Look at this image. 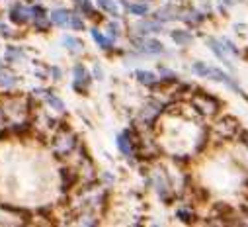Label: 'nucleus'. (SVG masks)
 Returning <instances> with one entry per match:
<instances>
[{"label": "nucleus", "instance_id": "nucleus-1", "mask_svg": "<svg viewBox=\"0 0 248 227\" xmlns=\"http://www.w3.org/2000/svg\"><path fill=\"white\" fill-rule=\"evenodd\" d=\"M194 73H196V75H200V77H205V79L219 81V82L227 84L229 88L236 90L240 96H244V98H246V94L242 92V88H238V86H236V82L229 79V75H225L223 71H219V69H215V67H207V65H203V63H196V65H194Z\"/></svg>", "mask_w": 248, "mask_h": 227}, {"label": "nucleus", "instance_id": "nucleus-2", "mask_svg": "<svg viewBox=\"0 0 248 227\" xmlns=\"http://www.w3.org/2000/svg\"><path fill=\"white\" fill-rule=\"evenodd\" d=\"M192 104H194V108H196L198 112L203 114V116H213V114H217V110H219V102H217L213 96L205 94V92L196 94L194 100H192Z\"/></svg>", "mask_w": 248, "mask_h": 227}, {"label": "nucleus", "instance_id": "nucleus-3", "mask_svg": "<svg viewBox=\"0 0 248 227\" xmlns=\"http://www.w3.org/2000/svg\"><path fill=\"white\" fill-rule=\"evenodd\" d=\"M73 147H75V135L71 131L57 135V141H55V153L57 155H67L73 151Z\"/></svg>", "mask_w": 248, "mask_h": 227}, {"label": "nucleus", "instance_id": "nucleus-4", "mask_svg": "<svg viewBox=\"0 0 248 227\" xmlns=\"http://www.w3.org/2000/svg\"><path fill=\"white\" fill-rule=\"evenodd\" d=\"M238 130V122L234 120V118H223L219 124H217V131L221 133V135H225V137H232L234 135V131Z\"/></svg>", "mask_w": 248, "mask_h": 227}, {"label": "nucleus", "instance_id": "nucleus-5", "mask_svg": "<svg viewBox=\"0 0 248 227\" xmlns=\"http://www.w3.org/2000/svg\"><path fill=\"white\" fill-rule=\"evenodd\" d=\"M73 86H75L78 92H82V90L88 86V73H86V69H84L82 65H77V67H75V81H73Z\"/></svg>", "mask_w": 248, "mask_h": 227}, {"label": "nucleus", "instance_id": "nucleus-6", "mask_svg": "<svg viewBox=\"0 0 248 227\" xmlns=\"http://www.w3.org/2000/svg\"><path fill=\"white\" fill-rule=\"evenodd\" d=\"M137 45H139V49H141L143 53H149V55H158V53L164 51V49H162V43H158V41H155V39H145V41H139Z\"/></svg>", "mask_w": 248, "mask_h": 227}, {"label": "nucleus", "instance_id": "nucleus-7", "mask_svg": "<svg viewBox=\"0 0 248 227\" xmlns=\"http://www.w3.org/2000/svg\"><path fill=\"white\" fill-rule=\"evenodd\" d=\"M31 14H33V8H26V6H16L14 10H12V20L16 22V24H24V22H28L30 18H31Z\"/></svg>", "mask_w": 248, "mask_h": 227}, {"label": "nucleus", "instance_id": "nucleus-8", "mask_svg": "<svg viewBox=\"0 0 248 227\" xmlns=\"http://www.w3.org/2000/svg\"><path fill=\"white\" fill-rule=\"evenodd\" d=\"M71 18H73V14H69L63 8H59L51 14V20H53L55 26H71Z\"/></svg>", "mask_w": 248, "mask_h": 227}, {"label": "nucleus", "instance_id": "nucleus-9", "mask_svg": "<svg viewBox=\"0 0 248 227\" xmlns=\"http://www.w3.org/2000/svg\"><path fill=\"white\" fill-rule=\"evenodd\" d=\"M117 147H119V151L123 153V155H133V145H131V141L127 139V133L123 131V133H119V137H117Z\"/></svg>", "mask_w": 248, "mask_h": 227}, {"label": "nucleus", "instance_id": "nucleus-10", "mask_svg": "<svg viewBox=\"0 0 248 227\" xmlns=\"http://www.w3.org/2000/svg\"><path fill=\"white\" fill-rule=\"evenodd\" d=\"M209 47L213 49V53H215V55L219 57V59H221V61H223L225 65H229V67L232 65V63H229V57L225 55V51H223V47H221V43H219L217 39H209Z\"/></svg>", "mask_w": 248, "mask_h": 227}, {"label": "nucleus", "instance_id": "nucleus-11", "mask_svg": "<svg viewBox=\"0 0 248 227\" xmlns=\"http://www.w3.org/2000/svg\"><path fill=\"white\" fill-rule=\"evenodd\" d=\"M137 30H139V33H151V32H160V24H156V22H141V24L137 26Z\"/></svg>", "mask_w": 248, "mask_h": 227}, {"label": "nucleus", "instance_id": "nucleus-12", "mask_svg": "<svg viewBox=\"0 0 248 227\" xmlns=\"http://www.w3.org/2000/svg\"><path fill=\"white\" fill-rule=\"evenodd\" d=\"M92 37L96 39V43H98L100 47H104V49H111V39H108L106 35H102L98 30H92Z\"/></svg>", "mask_w": 248, "mask_h": 227}, {"label": "nucleus", "instance_id": "nucleus-13", "mask_svg": "<svg viewBox=\"0 0 248 227\" xmlns=\"http://www.w3.org/2000/svg\"><path fill=\"white\" fill-rule=\"evenodd\" d=\"M98 4H100L102 10L109 12L111 16H117V4L113 2V0H98Z\"/></svg>", "mask_w": 248, "mask_h": 227}, {"label": "nucleus", "instance_id": "nucleus-14", "mask_svg": "<svg viewBox=\"0 0 248 227\" xmlns=\"http://www.w3.org/2000/svg\"><path fill=\"white\" fill-rule=\"evenodd\" d=\"M172 39L180 45H186V43H190L192 41V35L188 32H172Z\"/></svg>", "mask_w": 248, "mask_h": 227}, {"label": "nucleus", "instance_id": "nucleus-15", "mask_svg": "<svg viewBox=\"0 0 248 227\" xmlns=\"http://www.w3.org/2000/svg\"><path fill=\"white\" fill-rule=\"evenodd\" d=\"M137 79H139L143 84H149V86H153V84L156 82V77H155L153 73H147V71H137Z\"/></svg>", "mask_w": 248, "mask_h": 227}, {"label": "nucleus", "instance_id": "nucleus-16", "mask_svg": "<svg viewBox=\"0 0 248 227\" xmlns=\"http://www.w3.org/2000/svg\"><path fill=\"white\" fill-rule=\"evenodd\" d=\"M63 43H65L69 49H73V51H80V47H82V41L77 39V37H71V35H65V37H63Z\"/></svg>", "mask_w": 248, "mask_h": 227}, {"label": "nucleus", "instance_id": "nucleus-17", "mask_svg": "<svg viewBox=\"0 0 248 227\" xmlns=\"http://www.w3.org/2000/svg\"><path fill=\"white\" fill-rule=\"evenodd\" d=\"M174 14H176V8H170V6H168V8L158 10V12H156V18H158V20H172V18H176Z\"/></svg>", "mask_w": 248, "mask_h": 227}, {"label": "nucleus", "instance_id": "nucleus-18", "mask_svg": "<svg viewBox=\"0 0 248 227\" xmlns=\"http://www.w3.org/2000/svg\"><path fill=\"white\" fill-rule=\"evenodd\" d=\"M75 4L84 12V14H88V16H92L94 14V10H92V4H90V0H75Z\"/></svg>", "mask_w": 248, "mask_h": 227}, {"label": "nucleus", "instance_id": "nucleus-19", "mask_svg": "<svg viewBox=\"0 0 248 227\" xmlns=\"http://www.w3.org/2000/svg\"><path fill=\"white\" fill-rule=\"evenodd\" d=\"M129 12L137 14V16H145L149 12V6H145V4H129Z\"/></svg>", "mask_w": 248, "mask_h": 227}, {"label": "nucleus", "instance_id": "nucleus-20", "mask_svg": "<svg viewBox=\"0 0 248 227\" xmlns=\"http://www.w3.org/2000/svg\"><path fill=\"white\" fill-rule=\"evenodd\" d=\"M12 84H14V79L12 77H6V75L0 77V86H12Z\"/></svg>", "mask_w": 248, "mask_h": 227}, {"label": "nucleus", "instance_id": "nucleus-21", "mask_svg": "<svg viewBox=\"0 0 248 227\" xmlns=\"http://www.w3.org/2000/svg\"><path fill=\"white\" fill-rule=\"evenodd\" d=\"M49 104H51V106H55L57 110H63V108H65V106H63V102H61L59 98H55V96H49Z\"/></svg>", "mask_w": 248, "mask_h": 227}, {"label": "nucleus", "instance_id": "nucleus-22", "mask_svg": "<svg viewBox=\"0 0 248 227\" xmlns=\"http://www.w3.org/2000/svg\"><path fill=\"white\" fill-rule=\"evenodd\" d=\"M71 28H75V30H82V22H80L77 16H73V18H71Z\"/></svg>", "mask_w": 248, "mask_h": 227}, {"label": "nucleus", "instance_id": "nucleus-23", "mask_svg": "<svg viewBox=\"0 0 248 227\" xmlns=\"http://www.w3.org/2000/svg\"><path fill=\"white\" fill-rule=\"evenodd\" d=\"M178 217H184V221H190L192 215H190L188 211H178Z\"/></svg>", "mask_w": 248, "mask_h": 227}, {"label": "nucleus", "instance_id": "nucleus-24", "mask_svg": "<svg viewBox=\"0 0 248 227\" xmlns=\"http://www.w3.org/2000/svg\"><path fill=\"white\" fill-rule=\"evenodd\" d=\"M0 33H6V26L2 22H0Z\"/></svg>", "mask_w": 248, "mask_h": 227}]
</instances>
